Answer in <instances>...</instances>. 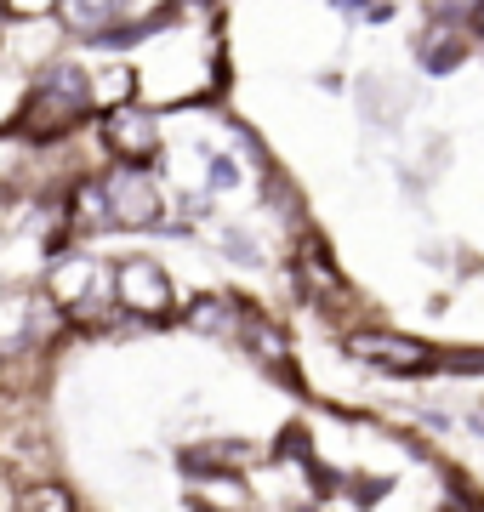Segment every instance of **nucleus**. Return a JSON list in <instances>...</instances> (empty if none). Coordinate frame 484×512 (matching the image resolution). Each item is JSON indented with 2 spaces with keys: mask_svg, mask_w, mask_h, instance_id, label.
I'll use <instances>...</instances> for the list:
<instances>
[{
  "mask_svg": "<svg viewBox=\"0 0 484 512\" xmlns=\"http://www.w3.org/2000/svg\"><path fill=\"white\" fill-rule=\"evenodd\" d=\"M137 92V74L131 69H103V80H92V109H114Z\"/></svg>",
  "mask_w": 484,
  "mask_h": 512,
  "instance_id": "obj_13",
  "label": "nucleus"
},
{
  "mask_svg": "<svg viewBox=\"0 0 484 512\" xmlns=\"http://www.w3.org/2000/svg\"><path fill=\"white\" fill-rule=\"evenodd\" d=\"M297 274L308 291H325V296H342V274L331 268V251L319 239H302L297 245Z\"/></svg>",
  "mask_w": 484,
  "mask_h": 512,
  "instance_id": "obj_8",
  "label": "nucleus"
},
{
  "mask_svg": "<svg viewBox=\"0 0 484 512\" xmlns=\"http://www.w3.org/2000/svg\"><path fill=\"white\" fill-rule=\"evenodd\" d=\"M120 12H126V0H63V23H69L75 35H97V29H109Z\"/></svg>",
  "mask_w": 484,
  "mask_h": 512,
  "instance_id": "obj_10",
  "label": "nucleus"
},
{
  "mask_svg": "<svg viewBox=\"0 0 484 512\" xmlns=\"http://www.w3.org/2000/svg\"><path fill=\"white\" fill-rule=\"evenodd\" d=\"M354 353L365 359V365H376V370H393V376H410V370L433 365V348L410 342V336H393V330H359Z\"/></svg>",
  "mask_w": 484,
  "mask_h": 512,
  "instance_id": "obj_5",
  "label": "nucleus"
},
{
  "mask_svg": "<svg viewBox=\"0 0 484 512\" xmlns=\"http://www.w3.org/2000/svg\"><path fill=\"white\" fill-rule=\"evenodd\" d=\"M75 211H69V222H75L80 234H97V228H109L114 211H109V194H103V183H80L75 188Z\"/></svg>",
  "mask_w": 484,
  "mask_h": 512,
  "instance_id": "obj_11",
  "label": "nucleus"
},
{
  "mask_svg": "<svg viewBox=\"0 0 484 512\" xmlns=\"http://www.w3.org/2000/svg\"><path fill=\"white\" fill-rule=\"evenodd\" d=\"M183 6H205V0H183Z\"/></svg>",
  "mask_w": 484,
  "mask_h": 512,
  "instance_id": "obj_18",
  "label": "nucleus"
},
{
  "mask_svg": "<svg viewBox=\"0 0 484 512\" xmlns=\"http://www.w3.org/2000/svg\"><path fill=\"white\" fill-rule=\"evenodd\" d=\"M245 461H257L251 444H200V450H188L183 456V467L200 478V473H217V467H245Z\"/></svg>",
  "mask_w": 484,
  "mask_h": 512,
  "instance_id": "obj_12",
  "label": "nucleus"
},
{
  "mask_svg": "<svg viewBox=\"0 0 484 512\" xmlns=\"http://www.w3.org/2000/svg\"><path fill=\"white\" fill-rule=\"evenodd\" d=\"M46 291H52V302L75 308L80 296L97 291V262H92V256H63L52 274H46Z\"/></svg>",
  "mask_w": 484,
  "mask_h": 512,
  "instance_id": "obj_7",
  "label": "nucleus"
},
{
  "mask_svg": "<svg viewBox=\"0 0 484 512\" xmlns=\"http://www.w3.org/2000/svg\"><path fill=\"white\" fill-rule=\"evenodd\" d=\"M131 12H137V18H154V12H160V6H166V0H126Z\"/></svg>",
  "mask_w": 484,
  "mask_h": 512,
  "instance_id": "obj_17",
  "label": "nucleus"
},
{
  "mask_svg": "<svg viewBox=\"0 0 484 512\" xmlns=\"http://www.w3.org/2000/svg\"><path fill=\"white\" fill-rule=\"evenodd\" d=\"M234 183H240V160L217 154V160H211V188H234Z\"/></svg>",
  "mask_w": 484,
  "mask_h": 512,
  "instance_id": "obj_15",
  "label": "nucleus"
},
{
  "mask_svg": "<svg viewBox=\"0 0 484 512\" xmlns=\"http://www.w3.org/2000/svg\"><path fill=\"white\" fill-rule=\"evenodd\" d=\"M416 57H422L428 74H450L456 63H462V35H456L450 23H433L428 35H422V46H416Z\"/></svg>",
  "mask_w": 484,
  "mask_h": 512,
  "instance_id": "obj_9",
  "label": "nucleus"
},
{
  "mask_svg": "<svg viewBox=\"0 0 484 512\" xmlns=\"http://www.w3.org/2000/svg\"><path fill=\"white\" fill-rule=\"evenodd\" d=\"M92 109V74L80 63H52V69L35 80V97L23 103V131L29 137H63L69 126H80Z\"/></svg>",
  "mask_w": 484,
  "mask_h": 512,
  "instance_id": "obj_1",
  "label": "nucleus"
},
{
  "mask_svg": "<svg viewBox=\"0 0 484 512\" xmlns=\"http://www.w3.org/2000/svg\"><path fill=\"white\" fill-rule=\"evenodd\" d=\"M114 302L126 313H137V319H166L171 302H177V291H171L166 268L154 262V256H126L120 268H114Z\"/></svg>",
  "mask_w": 484,
  "mask_h": 512,
  "instance_id": "obj_3",
  "label": "nucleus"
},
{
  "mask_svg": "<svg viewBox=\"0 0 484 512\" xmlns=\"http://www.w3.org/2000/svg\"><path fill=\"white\" fill-rule=\"evenodd\" d=\"M52 0H0V18L12 12V18H35V12H46Z\"/></svg>",
  "mask_w": 484,
  "mask_h": 512,
  "instance_id": "obj_16",
  "label": "nucleus"
},
{
  "mask_svg": "<svg viewBox=\"0 0 484 512\" xmlns=\"http://www.w3.org/2000/svg\"><path fill=\"white\" fill-rule=\"evenodd\" d=\"M103 143H109L114 160H154L160 154V120L137 103H114L109 120H103Z\"/></svg>",
  "mask_w": 484,
  "mask_h": 512,
  "instance_id": "obj_4",
  "label": "nucleus"
},
{
  "mask_svg": "<svg viewBox=\"0 0 484 512\" xmlns=\"http://www.w3.org/2000/svg\"><path fill=\"white\" fill-rule=\"evenodd\" d=\"M188 330H200V336H223V342H240L245 330H251V313H245L240 296H200V302L188 308Z\"/></svg>",
  "mask_w": 484,
  "mask_h": 512,
  "instance_id": "obj_6",
  "label": "nucleus"
},
{
  "mask_svg": "<svg viewBox=\"0 0 484 512\" xmlns=\"http://www.w3.org/2000/svg\"><path fill=\"white\" fill-rule=\"evenodd\" d=\"M103 194H109V211L120 228H160V188L143 171V160H120L103 177Z\"/></svg>",
  "mask_w": 484,
  "mask_h": 512,
  "instance_id": "obj_2",
  "label": "nucleus"
},
{
  "mask_svg": "<svg viewBox=\"0 0 484 512\" xmlns=\"http://www.w3.org/2000/svg\"><path fill=\"white\" fill-rule=\"evenodd\" d=\"M18 507H29V512H75V495L57 490V484H35V490L18 495Z\"/></svg>",
  "mask_w": 484,
  "mask_h": 512,
  "instance_id": "obj_14",
  "label": "nucleus"
}]
</instances>
